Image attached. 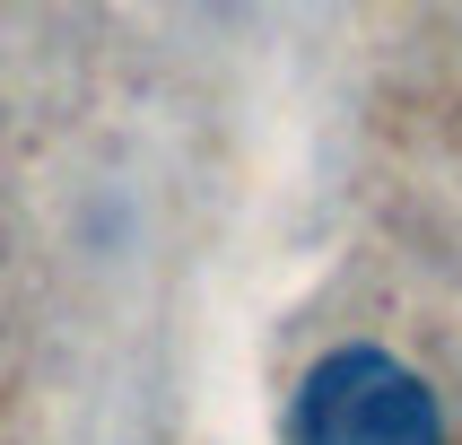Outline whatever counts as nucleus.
<instances>
[{
	"label": "nucleus",
	"mask_w": 462,
	"mask_h": 445,
	"mask_svg": "<svg viewBox=\"0 0 462 445\" xmlns=\"http://www.w3.org/2000/svg\"><path fill=\"white\" fill-rule=\"evenodd\" d=\"M297 445H445V411L393 349H332L297 393Z\"/></svg>",
	"instance_id": "f257e3e1"
}]
</instances>
